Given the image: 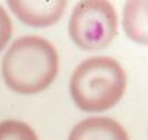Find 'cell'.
Segmentation results:
<instances>
[{"label": "cell", "instance_id": "6da1fadb", "mask_svg": "<svg viewBox=\"0 0 148 140\" xmlns=\"http://www.w3.org/2000/svg\"><path fill=\"white\" fill-rule=\"evenodd\" d=\"M59 58L55 46L40 36H23L13 42L3 58L4 82L23 95L40 93L56 78Z\"/></svg>", "mask_w": 148, "mask_h": 140}, {"label": "cell", "instance_id": "7a4b0ae2", "mask_svg": "<svg viewBox=\"0 0 148 140\" xmlns=\"http://www.w3.org/2000/svg\"><path fill=\"white\" fill-rule=\"evenodd\" d=\"M127 75L109 56H94L76 67L71 78V94L84 111H105L122 98Z\"/></svg>", "mask_w": 148, "mask_h": 140}, {"label": "cell", "instance_id": "3957f363", "mask_svg": "<svg viewBox=\"0 0 148 140\" xmlns=\"http://www.w3.org/2000/svg\"><path fill=\"white\" fill-rule=\"evenodd\" d=\"M118 33V17L114 6L105 0L81 1L69 20V35L84 51L108 46Z\"/></svg>", "mask_w": 148, "mask_h": 140}, {"label": "cell", "instance_id": "277c9868", "mask_svg": "<svg viewBox=\"0 0 148 140\" xmlns=\"http://www.w3.org/2000/svg\"><path fill=\"white\" fill-rule=\"evenodd\" d=\"M12 12L26 25L33 28H48L56 23L66 7V0L52 1H26L9 0Z\"/></svg>", "mask_w": 148, "mask_h": 140}, {"label": "cell", "instance_id": "5b68a950", "mask_svg": "<svg viewBox=\"0 0 148 140\" xmlns=\"http://www.w3.org/2000/svg\"><path fill=\"white\" fill-rule=\"evenodd\" d=\"M69 140H130L125 129L109 117H91L73 127Z\"/></svg>", "mask_w": 148, "mask_h": 140}, {"label": "cell", "instance_id": "8992f818", "mask_svg": "<svg viewBox=\"0 0 148 140\" xmlns=\"http://www.w3.org/2000/svg\"><path fill=\"white\" fill-rule=\"evenodd\" d=\"M147 3L130 1L124 10V28L132 41L147 42Z\"/></svg>", "mask_w": 148, "mask_h": 140}, {"label": "cell", "instance_id": "52a82bcc", "mask_svg": "<svg viewBox=\"0 0 148 140\" xmlns=\"http://www.w3.org/2000/svg\"><path fill=\"white\" fill-rule=\"evenodd\" d=\"M0 140H39L33 129L17 120H6L0 123Z\"/></svg>", "mask_w": 148, "mask_h": 140}, {"label": "cell", "instance_id": "ba28073f", "mask_svg": "<svg viewBox=\"0 0 148 140\" xmlns=\"http://www.w3.org/2000/svg\"><path fill=\"white\" fill-rule=\"evenodd\" d=\"M12 20L6 10L0 6V51L4 49L7 42L12 38Z\"/></svg>", "mask_w": 148, "mask_h": 140}]
</instances>
